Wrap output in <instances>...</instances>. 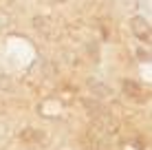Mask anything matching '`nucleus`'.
Instances as JSON below:
<instances>
[{
  "label": "nucleus",
  "instance_id": "obj_2",
  "mask_svg": "<svg viewBox=\"0 0 152 150\" xmlns=\"http://www.w3.org/2000/svg\"><path fill=\"white\" fill-rule=\"evenodd\" d=\"M130 29H132V33L137 35V40H141L143 44H150L152 29H150V22L143 18V15H134V18H130Z\"/></svg>",
  "mask_w": 152,
  "mask_h": 150
},
{
  "label": "nucleus",
  "instance_id": "obj_8",
  "mask_svg": "<svg viewBox=\"0 0 152 150\" xmlns=\"http://www.w3.org/2000/svg\"><path fill=\"white\" fill-rule=\"evenodd\" d=\"M128 4V9H139V0H124Z\"/></svg>",
  "mask_w": 152,
  "mask_h": 150
},
{
  "label": "nucleus",
  "instance_id": "obj_4",
  "mask_svg": "<svg viewBox=\"0 0 152 150\" xmlns=\"http://www.w3.org/2000/svg\"><path fill=\"white\" fill-rule=\"evenodd\" d=\"M20 137H22L24 141H33V143H40L42 139H44V135H42V132H38L35 128H27V130H24Z\"/></svg>",
  "mask_w": 152,
  "mask_h": 150
},
{
  "label": "nucleus",
  "instance_id": "obj_1",
  "mask_svg": "<svg viewBox=\"0 0 152 150\" xmlns=\"http://www.w3.org/2000/svg\"><path fill=\"white\" fill-rule=\"evenodd\" d=\"M33 29L38 31L40 35H44L46 40H57V35H60L57 24L49 18V15H38V18H33Z\"/></svg>",
  "mask_w": 152,
  "mask_h": 150
},
{
  "label": "nucleus",
  "instance_id": "obj_7",
  "mask_svg": "<svg viewBox=\"0 0 152 150\" xmlns=\"http://www.w3.org/2000/svg\"><path fill=\"white\" fill-rule=\"evenodd\" d=\"M91 89H95L99 93V97H104V95H108V89L104 84H97V82H91Z\"/></svg>",
  "mask_w": 152,
  "mask_h": 150
},
{
  "label": "nucleus",
  "instance_id": "obj_5",
  "mask_svg": "<svg viewBox=\"0 0 152 150\" xmlns=\"http://www.w3.org/2000/svg\"><path fill=\"white\" fill-rule=\"evenodd\" d=\"M0 91H7V93L15 91V84H13V80H11V77H9L7 73H0Z\"/></svg>",
  "mask_w": 152,
  "mask_h": 150
},
{
  "label": "nucleus",
  "instance_id": "obj_6",
  "mask_svg": "<svg viewBox=\"0 0 152 150\" xmlns=\"http://www.w3.org/2000/svg\"><path fill=\"white\" fill-rule=\"evenodd\" d=\"M7 27H11V18H9L7 11L0 9V29H7Z\"/></svg>",
  "mask_w": 152,
  "mask_h": 150
},
{
  "label": "nucleus",
  "instance_id": "obj_3",
  "mask_svg": "<svg viewBox=\"0 0 152 150\" xmlns=\"http://www.w3.org/2000/svg\"><path fill=\"white\" fill-rule=\"evenodd\" d=\"M121 89H124V95L128 97V100L139 102V104L148 102V95L143 93V89H141L137 82H132V80H124V82H121Z\"/></svg>",
  "mask_w": 152,
  "mask_h": 150
},
{
  "label": "nucleus",
  "instance_id": "obj_9",
  "mask_svg": "<svg viewBox=\"0 0 152 150\" xmlns=\"http://www.w3.org/2000/svg\"><path fill=\"white\" fill-rule=\"evenodd\" d=\"M51 2H64V0H51Z\"/></svg>",
  "mask_w": 152,
  "mask_h": 150
}]
</instances>
